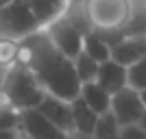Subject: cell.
Here are the masks:
<instances>
[{"instance_id": "obj_1", "label": "cell", "mask_w": 146, "mask_h": 139, "mask_svg": "<svg viewBox=\"0 0 146 139\" xmlns=\"http://www.w3.org/2000/svg\"><path fill=\"white\" fill-rule=\"evenodd\" d=\"M18 63H24L35 74L37 83L48 96L72 102L81 94V80L74 70V61L61 55L48 39L46 30H37L20 42Z\"/></svg>"}, {"instance_id": "obj_2", "label": "cell", "mask_w": 146, "mask_h": 139, "mask_svg": "<svg viewBox=\"0 0 146 139\" xmlns=\"http://www.w3.org/2000/svg\"><path fill=\"white\" fill-rule=\"evenodd\" d=\"M46 91L37 83L35 74L31 72L24 63H15L7 72V78L0 89V100L13 107L15 111L37 109L42 104Z\"/></svg>"}, {"instance_id": "obj_3", "label": "cell", "mask_w": 146, "mask_h": 139, "mask_svg": "<svg viewBox=\"0 0 146 139\" xmlns=\"http://www.w3.org/2000/svg\"><path fill=\"white\" fill-rule=\"evenodd\" d=\"M83 15L90 30L116 33L133 18V0H83Z\"/></svg>"}, {"instance_id": "obj_4", "label": "cell", "mask_w": 146, "mask_h": 139, "mask_svg": "<svg viewBox=\"0 0 146 139\" xmlns=\"http://www.w3.org/2000/svg\"><path fill=\"white\" fill-rule=\"evenodd\" d=\"M37 30H42V24L26 0H11L9 5L0 7V37L22 42Z\"/></svg>"}, {"instance_id": "obj_5", "label": "cell", "mask_w": 146, "mask_h": 139, "mask_svg": "<svg viewBox=\"0 0 146 139\" xmlns=\"http://www.w3.org/2000/svg\"><path fill=\"white\" fill-rule=\"evenodd\" d=\"M44 30H46L48 39L52 42V46L59 50L61 55H66L68 59H76L81 55V50H83V35L87 30L81 28L68 13L57 18L55 22H50L48 26H44Z\"/></svg>"}, {"instance_id": "obj_6", "label": "cell", "mask_w": 146, "mask_h": 139, "mask_svg": "<svg viewBox=\"0 0 146 139\" xmlns=\"http://www.w3.org/2000/svg\"><path fill=\"white\" fill-rule=\"evenodd\" d=\"M18 130L26 139H70V135L63 133L61 128H57L46 115H42L37 109L20 111Z\"/></svg>"}, {"instance_id": "obj_7", "label": "cell", "mask_w": 146, "mask_h": 139, "mask_svg": "<svg viewBox=\"0 0 146 139\" xmlns=\"http://www.w3.org/2000/svg\"><path fill=\"white\" fill-rule=\"evenodd\" d=\"M111 115L118 120L120 126H131V124H137L144 113V104L140 100V91L133 89V87H124V89L116 91L111 96V107H109Z\"/></svg>"}, {"instance_id": "obj_8", "label": "cell", "mask_w": 146, "mask_h": 139, "mask_svg": "<svg viewBox=\"0 0 146 139\" xmlns=\"http://www.w3.org/2000/svg\"><path fill=\"white\" fill-rule=\"evenodd\" d=\"M142 57H146V33L127 35L116 43H111V59L124 67H131Z\"/></svg>"}, {"instance_id": "obj_9", "label": "cell", "mask_w": 146, "mask_h": 139, "mask_svg": "<svg viewBox=\"0 0 146 139\" xmlns=\"http://www.w3.org/2000/svg\"><path fill=\"white\" fill-rule=\"evenodd\" d=\"M37 111L42 115H46L57 128H61L63 133H68L70 137L74 135L72 130V109H70V102L68 100H61V98H55V96H44L42 104L37 107Z\"/></svg>"}, {"instance_id": "obj_10", "label": "cell", "mask_w": 146, "mask_h": 139, "mask_svg": "<svg viewBox=\"0 0 146 139\" xmlns=\"http://www.w3.org/2000/svg\"><path fill=\"white\" fill-rule=\"evenodd\" d=\"M96 83L103 87L105 91H109L111 96L116 91L129 87V78H127V67L116 63L113 59L105 61L98 65V74H96Z\"/></svg>"}, {"instance_id": "obj_11", "label": "cell", "mask_w": 146, "mask_h": 139, "mask_svg": "<svg viewBox=\"0 0 146 139\" xmlns=\"http://www.w3.org/2000/svg\"><path fill=\"white\" fill-rule=\"evenodd\" d=\"M29 7L33 9L35 18L39 20V24L48 26L50 22H55L57 18L66 15L70 9V0H26Z\"/></svg>"}, {"instance_id": "obj_12", "label": "cell", "mask_w": 146, "mask_h": 139, "mask_svg": "<svg viewBox=\"0 0 146 139\" xmlns=\"http://www.w3.org/2000/svg\"><path fill=\"white\" fill-rule=\"evenodd\" d=\"M79 98H81V100H83V102H85L96 115L107 113V111H109V107H111V94H109V91H105L103 87L96 83V80H94V83H83V85H81Z\"/></svg>"}, {"instance_id": "obj_13", "label": "cell", "mask_w": 146, "mask_h": 139, "mask_svg": "<svg viewBox=\"0 0 146 139\" xmlns=\"http://www.w3.org/2000/svg\"><path fill=\"white\" fill-rule=\"evenodd\" d=\"M70 109H72V130H74V135H92L94 133L98 115L81 98H74L72 102H70Z\"/></svg>"}, {"instance_id": "obj_14", "label": "cell", "mask_w": 146, "mask_h": 139, "mask_svg": "<svg viewBox=\"0 0 146 139\" xmlns=\"http://www.w3.org/2000/svg\"><path fill=\"white\" fill-rule=\"evenodd\" d=\"M83 55H87L92 61L96 63H105V61L111 59V43L107 39L100 37V33L96 30H87L83 35Z\"/></svg>"}, {"instance_id": "obj_15", "label": "cell", "mask_w": 146, "mask_h": 139, "mask_svg": "<svg viewBox=\"0 0 146 139\" xmlns=\"http://www.w3.org/2000/svg\"><path fill=\"white\" fill-rule=\"evenodd\" d=\"M120 128L122 126L118 124L116 117L111 115V111H107V113L98 115L92 137L94 139H120Z\"/></svg>"}, {"instance_id": "obj_16", "label": "cell", "mask_w": 146, "mask_h": 139, "mask_svg": "<svg viewBox=\"0 0 146 139\" xmlns=\"http://www.w3.org/2000/svg\"><path fill=\"white\" fill-rule=\"evenodd\" d=\"M74 61V70H76V76H79L81 85L83 83H94L96 80V74H98V65L100 63H96V61H92L87 55H83L81 52Z\"/></svg>"}, {"instance_id": "obj_17", "label": "cell", "mask_w": 146, "mask_h": 139, "mask_svg": "<svg viewBox=\"0 0 146 139\" xmlns=\"http://www.w3.org/2000/svg\"><path fill=\"white\" fill-rule=\"evenodd\" d=\"M18 52H20V42L0 37V65L11 67L18 63Z\"/></svg>"}, {"instance_id": "obj_18", "label": "cell", "mask_w": 146, "mask_h": 139, "mask_svg": "<svg viewBox=\"0 0 146 139\" xmlns=\"http://www.w3.org/2000/svg\"><path fill=\"white\" fill-rule=\"evenodd\" d=\"M127 78H129V87H133L137 91L146 89V57H142L131 67H127Z\"/></svg>"}, {"instance_id": "obj_19", "label": "cell", "mask_w": 146, "mask_h": 139, "mask_svg": "<svg viewBox=\"0 0 146 139\" xmlns=\"http://www.w3.org/2000/svg\"><path fill=\"white\" fill-rule=\"evenodd\" d=\"M18 122L20 111H15L13 107L0 100V130H18Z\"/></svg>"}, {"instance_id": "obj_20", "label": "cell", "mask_w": 146, "mask_h": 139, "mask_svg": "<svg viewBox=\"0 0 146 139\" xmlns=\"http://www.w3.org/2000/svg\"><path fill=\"white\" fill-rule=\"evenodd\" d=\"M120 139H146V133L137 124H131V126L120 128Z\"/></svg>"}, {"instance_id": "obj_21", "label": "cell", "mask_w": 146, "mask_h": 139, "mask_svg": "<svg viewBox=\"0 0 146 139\" xmlns=\"http://www.w3.org/2000/svg\"><path fill=\"white\" fill-rule=\"evenodd\" d=\"M0 139H22L20 130H0Z\"/></svg>"}, {"instance_id": "obj_22", "label": "cell", "mask_w": 146, "mask_h": 139, "mask_svg": "<svg viewBox=\"0 0 146 139\" xmlns=\"http://www.w3.org/2000/svg\"><path fill=\"white\" fill-rule=\"evenodd\" d=\"M11 67H5V65H0V89H2V83H5L7 78V72H9Z\"/></svg>"}, {"instance_id": "obj_23", "label": "cell", "mask_w": 146, "mask_h": 139, "mask_svg": "<svg viewBox=\"0 0 146 139\" xmlns=\"http://www.w3.org/2000/svg\"><path fill=\"white\" fill-rule=\"evenodd\" d=\"M137 126H140V128H142V130H144V133H146V111H144V113H142V117H140V122H137Z\"/></svg>"}, {"instance_id": "obj_24", "label": "cell", "mask_w": 146, "mask_h": 139, "mask_svg": "<svg viewBox=\"0 0 146 139\" xmlns=\"http://www.w3.org/2000/svg\"><path fill=\"white\" fill-rule=\"evenodd\" d=\"M140 100H142V104H144V109H146V89H140Z\"/></svg>"}, {"instance_id": "obj_25", "label": "cell", "mask_w": 146, "mask_h": 139, "mask_svg": "<svg viewBox=\"0 0 146 139\" xmlns=\"http://www.w3.org/2000/svg\"><path fill=\"white\" fill-rule=\"evenodd\" d=\"M70 139H94L92 135H72Z\"/></svg>"}, {"instance_id": "obj_26", "label": "cell", "mask_w": 146, "mask_h": 139, "mask_svg": "<svg viewBox=\"0 0 146 139\" xmlns=\"http://www.w3.org/2000/svg\"><path fill=\"white\" fill-rule=\"evenodd\" d=\"M11 0H0V7H5V5H9Z\"/></svg>"}, {"instance_id": "obj_27", "label": "cell", "mask_w": 146, "mask_h": 139, "mask_svg": "<svg viewBox=\"0 0 146 139\" xmlns=\"http://www.w3.org/2000/svg\"><path fill=\"white\" fill-rule=\"evenodd\" d=\"M144 5H146V0H144Z\"/></svg>"}, {"instance_id": "obj_28", "label": "cell", "mask_w": 146, "mask_h": 139, "mask_svg": "<svg viewBox=\"0 0 146 139\" xmlns=\"http://www.w3.org/2000/svg\"><path fill=\"white\" fill-rule=\"evenodd\" d=\"M24 139H26V137H24Z\"/></svg>"}]
</instances>
